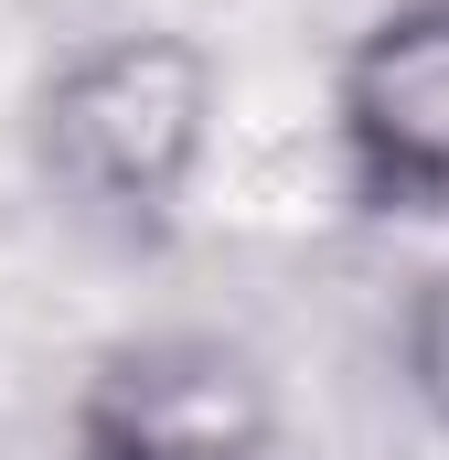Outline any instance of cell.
I'll return each instance as SVG.
<instances>
[{"label": "cell", "mask_w": 449, "mask_h": 460, "mask_svg": "<svg viewBox=\"0 0 449 460\" xmlns=\"http://www.w3.org/2000/svg\"><path fill=\"white\" fill-rule=\"evenodd\" d=\"M215 54L193 32H108L65 54L32 97V172L65 215L108 235H161L215 161Z\"/></svg>", "instance_id": "1"}, {"label": "cell", "mask_w": 449, "mask_h": 460, "mask_svg": "<svg viewBox=\"0 0 449 460\" xmlns=\"http://www.w3.org/2000/svg\"><path fill=\"white\" fill-rule=\"evenodd\" d=\"M75 460H278V396L224 332H128L75 375Z\"/></svg>", "instance_id": "2"}, {"label": "cell", "mask_w": 449, "mask_h": 460, "mask_svg": "<svg viewBox=\"0 0 449 460\" xmlns=\"http://www.w3.org/2000/svg\"><path fill=\"white\" fill-rule=\"evenodd\" d=\"M332 150L364 215H449V0H396L332 75Z\"/></svg>", "instance_id": "3"}, {"label": "cell", "mask_w": 449, "mask_h": 460, "mask_svg": "<svg viewBox=\"0 0 449 460\" xmlns=\"http://www.w3.org/2000/svg\"><path fill=\"white\" fill-rule=\"evenodd\" d=\"M396 364H407V396L428 407L449 429V257L418 279V300H407V332H396Z\"/></svg>", "instance_id": "4"}]
</instances>
